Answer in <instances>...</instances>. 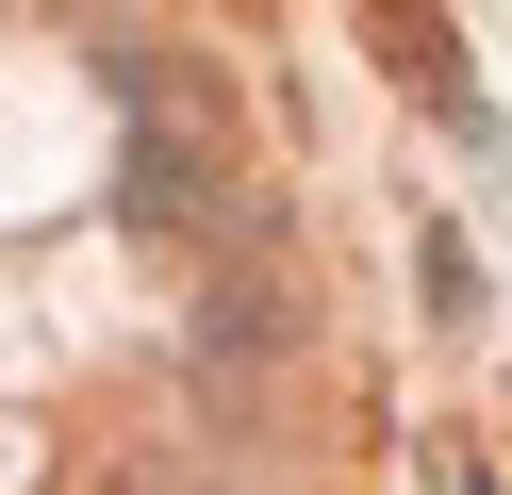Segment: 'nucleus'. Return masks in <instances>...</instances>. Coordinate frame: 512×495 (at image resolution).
Returning a JSON list of instances; mask_svg holds the SVG:
<instances>
[{
	"mask_svg": "<svg viewBox=\"0 0 512 495\" xmlns=\"http://www.w3.org/2000/svg\"><path fill=\"white\" fill-rule=\"evenodd\" d=\"M116 215H133L149 248H199V264L248 231V198L215 182V132L182 116V83H149V66H133V165H116Z\"/></svg>",
	"mask_w": 512,
	"mask_h": 495,
	"instance_id": "obj_1",
	"label": "nucleus"
},
{
	"mask_svg": "<svg viewBox=\"0 0 512 495\" xmlns=\"http://www.w3.org/2000/svg\"><path fill=\"white\" fill-rule=\"evenodd\" d=\"M463 495H479V479H463Z\"/></svg>",
	"mask_w": 512,
	"mask_h": 495,
	"instance_id": "obj_2",
	"label": "nucleus"
}]
</instances>
